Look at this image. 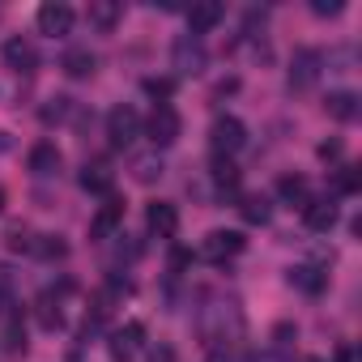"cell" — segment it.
Instances as JSON below:
<instances>
[{"mask_svg":"<svg viewBox=\"0 0 362 362\" xmlns=\"http://www.w3.org/2000/svg\"><path fill=\"white\" fill-rule=\"evenodd\" d=\"M345 5H341V0H311V13H320V18H337Z\"/></svg>","mask_w":362,"mask_h":362,"instance_id":"30","label":"cell"},{"mask_svg":"<svg viewBox=\"0 0 362 362\" xmlns=\"http://www.w3.org/2000/svg\"><path fill=\"white\" fill-rule=\"evenodd\" d=\"M337 218H341V209H337V201H328V197L303 205V222H307V230H320V235H324V230L337 226Z\"/></svg>","mask_w":362,"mask_h":362,"instance_id":"12","label":"cell"},{"mask_svg":"<svg viewBox=\"0 0 362 362\" xmlns=\"http://www.w3.org/2000/svg\"><path fill=\"white\" fill-rule=\"evenodd\" d=\"M69 111H73V98L56 94V98H47V107H43V124H60V119H69Z\"/></svg>","mask_w":362,"mask_h":362,"instance_id":"27","label":"cell"},{"mask_svg":"<svg viewBox=\"0 0 362 362\" xmlns=\"http://www.w3.org/2000/svg\"><path fill=\"white\" fill-rule=\"evenodd\" d=\"M243 247H247V239L239 230H209L205 243H201V256L214 260V264H222V260H235Z\"/></svg>","mask_w":362,"mask_h":362,"instance_id":"7","label":"cell"},{"mask_svg":"<svg viewBox=\"0 0 362 362\" xmlns=\"http://www.w3.org/2000/svg\"><path fill=\"white\" fill-rule=\"evenodd\" d=\"M0 209H5V188H0Z\"/></svg>","mask_w":362,"mask_h":362,"instance_id":"34","label":"cell"},{"mask_svg":"<svg viewBox=\"0 0 362 362\" xmlns=\"http://www.w3.org/2000/svg\"><path fill=\"white\" fill-rule=\"evenodd\" d=\"M111 184H115V175L103 166V162H90L86 170H81V188L86 192H98V197H111Z\"/></svg>","mask_w":362,"mask_h":362,"instance_id":"19","label":"cell"},{"mask_svg":"<svg viewBox=\"0 0 362 362\" xmlns=\"http://www.w3.org/2000/svg\"><path fill=\"white\" fill-rule=\"evenodd\" d=\"M119 18H124V9L115 5V0H90V13H86V22H90L94 30L111 35V30L119 26Z\"/></svg>","mask_w":362,"mask_h":362,"instance_id":"14","label":"cell"},{"mask_svg":"<svg viewBox=\"0 0 362 362\" xmlns=\"http://www.w3.org/2000/svg\"><path fill=\"white\" fill-rule=\"evenodd\" d=\"M324 111L332 115V119H341V124H349V119H358V94L354 90H332L328 98H324Z\"/></svg>","mask_w":362,"mask_h":362,"instance_id":"16","label":"cell"},{"mask_svg":"<svg viewBox=\"0 0 362 362\" xmlns=\"http://www.w3.org/2000/svg\"><path fill=\"white\" fill-rule=\"evenodd\" d=\"M290 286L315 298V294H324V286H328V273H320L315 264H294V269H290Z\"/></svg>","mask_w":362,"mask_h":362,"instance_id":"17","label":"cell"},{"mask_svg":"<svg viewBox=\"0 0 362 362\" xmlns=\"http://www.w3.org/2000/svg\"><path fill=\"white\" fill-rule=\"evenodd\" d=\"M277 192H281V201H286V205H307V201H311L307 179H303V175H286L281 184H277Z\"/></svg>","mask_w":362,"mask_h":362,"instance_id":"21","label":"cell"},{"mask_svg":"<svg viewBox=\"0 0 362 362\" xmlns=\"http://www.w3.org/2000/svg\"><path fill=\"white\" fill-rule=\"evenodd\" d=\"M39 324H43V328H60V324H64V315H60V307H56L52 298L39 303Z\"/></svg>","mask_w":362,"mask_h":362,"instance_id":"29","label":"cell"},{"mask_svg":"<svg viewBox=\"0 0 362 362\" xmlns=\"http://www.w3.org/2000/svg\"><path fill=\"white\" fill-rule=\"evenodd\" d=\"M141 341H145V328L132 320V324H124V328H115L111 332V341H107V354H111V362H132L136 354H141Z\"/></svg>","mask_w":362,"mask_h":362,"instance_id":"8","label":"cell"},{"mask_svg":"<svg viewBox=\"0 0 362 362\" xmlns=\"http://www.w3.org/2000/svg\"><path fill=\"white\" fill-rule=\"evenodd\" d=\"M214 184H218V192H235L239 188V166L230 158H214Z\"/></svg>","mask_w":362,"mask_h":362,"instance_id":"23","label":"cell"},{"mask_svg":"<svg viewBox=\"0 0 362 362\" xmlns=\"http://www.w3.org/2000/svg\"><path fill=\"white\" fill-rule=\"evenodd\" d=\"M320 73H324V56H320L315 47H298V52H294V60H290L286 81H290V90H294V94H307V90L320 81Z\"/></svg>","mask_w":362,"mask_h":362,"instance_id":"3","label":"cell"},{"mask_svg":"<svg viewBox=\"0 0 362 362\" xmlns=\"http://www.w3.org/2000/svg\"><path fill=\"white\" fill-rule=\"evenodd\" d=\"M5 64H9L13 73H30V69L39 64V56H35V47H30L26 39H9V43H5Z\"/></svg>","mask_w":362,"mask_h":362,"instance_id":"18","label":"cell"},{"mask_svg":"<svg viewBox=\"0 0 362 362\" xmlns=\"http://www.w3.org/2000/svg\"><path fill=\"white\" fill-rule=\"evenodd\" d=\"M30 252H35V256H43V260H60L69 247L60 243V235H39V243H30Z\"/></svg>","mask_w":362,"mask_h":362,"instance_id":"24","label":"cell"},{"mask_svg":"<svg viewBox=\"0 0 362 362\" xmlns=\"http://www.w3.org/2000/svg\"><path fill=\"white\" fill-rule=\"evenodd\" d=\"M205 362H230V345H214Z\"/></svg>","mask_w":362,"mask_h":362,"instance_id":"31","label":"cell"},{"mask_svg":"<svg viewBox=\"0 0 362 362\" xmlns=\"http://www.w3.org/2000/svg\"><path fill=\"white\" fill-rule=\"evenodd\" d=\"M197 328H201V337H205L209 349H214V345H235L239 332H243V311H239L235 298L209 294L205 307H201V315H197Z\"/></svg>","mask_w":362,"mask_h":362,"instance_id":"1","label":"cell"},{"mask_svg":"<svg viewBox=\"0 0 362 362\" xmlns=\"http://www.w3.org/2000/svg\"><path fill=\"white\" fill-rule=\"evenodd\" d=\"M222 18H226V9L218 5V0H197V5L188 9V35L201 39V35H209Z\"/></svg>","mask_w":362,"mask_h":362,"instance_id":"11","label":"cell"},{"mask_svg":"<svg viewBox=\"0 0 362 362\" xmlns=\"http://www.w3.org/2000/svg\"><path fill=\"white\" fill-rule=\"evenodd\" d=\"M341 153V145L337 141H328V145H320V158H337Z\"/></svg>","mask_w":362,"mask_h":362,"instance_id":"33","label":"cell"},{"mask_svg":"<svg viewBox=\"0 0 362 362\" xmlns=\"http://www.w3.org/2000/svg\"><path fill=\"white\" fill-rule=\"evenodd\" d=\"M149 362H175V354H170V349H166V345H158V349H153V358H149Z\"/></svg>","mask_w":362,"mask_h":362,"instance_id":"32","label":"cell"},{"mask_svg":"<svg viewBox=\"0 0 362 362\" xmlns=\"http://www.w3.org/2000/svg\"><path fill=\"white\" fill-rule=\"evenodd\" d=\"M94 52H86V47H73V52H64V60H60V69L73 77V81H81V77H90L94 73Z\"/></svg>","mask_w":362,"mask_h":362,"instance_id":"20","label":"cell"},{"mask_svg":"<svg viewBox=\"0 0 362 362\" xmlns=\"http://www.w3.org/2000/svg\"><path fill=\"white\" fill-rule=\"evenodd\" d=\"M136 136H141V115H136V107H128V103L111 107V115H107V141H111L115 149H124V145H132Z\"/></svg>","mask_w":362,"mask_h":362,"instance_id":"6","label":"cell"},{"mask_svg":"<svg viewBox=\"0 0 362 362\" xmlns=\"http://www.w3.org/2000/svg\"><path fill=\"white\" fill-rule=\"evenodd\" d=\"M141 128L149 132V141H153L158 149H166V145H175V141H179V132H184V119H179V111L166 103V107H153V115H149Z\"/></svg>","mask_w":362,"mask_h":362,"instance_id":"5","label":"cell"},{"mask_svg":"<svg viewBox=\"0 0 362 362\" xmlns=\"http://www.w3.org/2000/svg\"><path fill=\"white\" fill-rule=\"evenodd\" d=\"M132 175L141 179V184H153V179L162 175V158H158V153H149V158H136V162H132Z\"/></svg>","mask_w":362,"mask_h":362,"instance_id":"25","label":"cell"},{"mask_svg":"<svg viewBox=\"0 0 362 362\" xmlns=\"http://www.w3.org/2000/svg\"><path fill=\"white\" fill-rule=\"evenodd\" d=\"M119 222H124V205H119L115 197H107V205H103V209L94 214V222H90V235H94V239H111Z\"/></svg>","mask_w":362,"mask_h":362,"instance_id":"15","label":"cell"},{"mask_svg":"<svg viewBox=\"0 0 362 362\" xmlns=\"http://www.w3.org/2000/svg\"><path fill=\"white\" fill-rule=\"evenodd\" d=\"M243 222H252V226H264L269 222V214H273V205H269V197H260V192H252V197H243Z\"/></svg>","mask_w":362,"mask_h":362,"instance_id":"22","label":"cell"},{"mask_svg":"<svg viewBox=\"0 0 362 362\" xmlns=\"http://www.w3.org/2000/svg\"><path fill=\"white\" fill-rule=\"evenodd\" d=\"M145 94L153 98V107H166V98L175 94V81H170V77H149V81H145Z\"/></svg>","mask_w":362,"mask_h":362,"instance_id":"26","label":"cell"},{"mask_svg":"<svg viewBox=\"0 0 362 362\" xmlns=\"http://www.w3.org/2000/svg\"><path fill=\"white\" fill-rule=\"evenodd\" d=\"M60 166H64V158H60V149H56L52 141H39V145L30 149V170H35L39 179H52V175H60Z\"/></svg>","mask_w":362,"mask_h":362,"instance_id":"13","label":"cell"},{"mask_svg":"<svg viewBox=\"0 0 362 362\" xmlns=\"http://www.w3.org/2000/svg\"><path fill=\"white\" fill-rule=\"evenodd\" d=\"M358 188H362L358 166H341V170H337V192H345V197H349V192H358Z\"/></svg>","mask_w":362,"mask_h":362,"instance_id":"28","label":"cell"},{"mask_svg":"<svg viewBox=\"0 0 362 362\" xmlns=\"http://www.w3.org/2000/svg\"><path fill=\"white\" fill-rule=\"evenodd\" d=\"M205 64H209L205 39H197V35H179V39L170 43V69H175V77H201Z\"/></svg>","mask_w":362,"mask_h":362,"instance_id":"2","label":"cell"},{"mask_svg":"<svg viewBox=\"0 0 362 362\" xmlns=\"http://www.w3.org/2000/svg\"><path fill=\"white\" fill-rule=\"evenodd\" d=\"M39 35H52V39H60V35H69L73 30V9L64 5V0H47V5H39Z\"/></svg>","mask_w":362,"mask_h":362,"instance_id":"9","label":"cell"},{"mask_svg":"<svg viewBox=\"0 0 362 362\" xmlns=\"http://www.w3.org/2000/svg\"><path fill=\"white\" fill-rule=\"evenodd\" d=\"M145 226H149L158 239H175V235H179V209H175L170 201H153V205L145 209Z\"/></svg>","mask_w":362,"mask_h":362,"instance_id":"10","label":"cell"},{"mask_svg":"<svg viewBox=\"0 0 362 362\" xmlns=\"http://www.w3.org/2000/svg\"><path fill=\"white\" fill-rule=\"evenodd\" d=\"M209 145H214V158H230V153H239V149L247 145V128H243V119H235V115H218L214 128H209Z\"/></svg>","mask_w":362,"mask_h":362,"instance_id":"4","label":"cell"}]
</instances>
